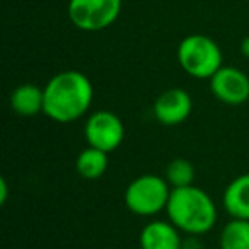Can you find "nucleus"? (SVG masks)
<instances>
[{
    "label": "nucleus",
    "instance_id": "obj_16",
    "mask_svg": "<svg viewBox=\"0 0 249 249\" xmlns=\"http://www.w3.org/2000/svg\"><path fill=\"white\" fill-rule=\"evenodd\" d=\"M9 198V186H7V181L2 178L0 179V205H5Z\"/></svg>",
    "mask_w": 249,
    "mask_h": 249
},
{
    "label": "nucleus",
    "instance_id": "obj_14",
    "mask_svg": "<svg viewBox=\"0 0 249 249\" xmlns=\"http://www.w3.org/2000/svg\"><path fill=\"white\" fill-rule=\"evenodd\" d=\"M195 176H196L195 166L188 159H183V157L173 159L166 166V171H164V178H166L171 188L191 186L195 181Z\"/></svg>",
    "mask_w": 249,
    "mask_h": 249
},
{
    "label": "nucleus",
    "instance_id": "obj_11",
    "mask_svg": "<svg viewBox=\"0 0 249 249\" xmlns=\"http://www.w3.org/2000/svg\"><path fill=\"white\" fill-rule=\"evenodd\" d=\"M45 90L36 84H21L11 94V109L22 118H33L43 113Z\"/></svg>",
    "mask_w": 249,
    "mask_h": 249
},
{
    "label": "nucleus",
    "instance_id": "obj_9",
    "mask_svg": "<svg viewBox=\"0 0 249 249\" xmlns=\"http://www.w3.org/2000/svg\"><path fill=\"white\" fill-rule=\"evenodd\" d=\"M140 249H183L181 231L169 220H152L140 232Z\"/></svg>",
    "mask_w": 249,
    "mask_h": 249
},
{
    "label": "nucleus",
    "instance_id": "obj_10",
    "mask_svg": "<svg viewBox=\"0 0 249 249\" xmlns=\"http://www.w3.org/2000/svg\"><path fill=\"white\" fill-rule=\"evenodd\" d=\"M224 210L231 215V218L249 220V173L234 178L222 196Z\"/></svg>",
    "mask_w": 249,
    "mask_h": 249
},
{
    "label": "nucleus",
    "instance_id": "obj_15",
    "mask_svg": "<svg viewBox=\"0 0 249 249\" xmlns=\"http://www.w3.org/2000/svg\"><path fill=\"white\" fill-rule=\"evenodd\" d=\"M183 249H201L198 235H188L186 239H183Z\"/></svg>",
    "mask_w": 249,
    "mask_h": 249
},
{
    "label": "nucleus",
    "instance_id": "obj_3",
    "mask_svg": "<svg viewBox=\"0 0 249 249\" xmlns=\"http://www.w3.org/2000/svg\"><path fill=\"white\" fill-rule=\"evenodd\" d=\"M178 63L190 77L210 80L224 67L222 50L215 39L205 35H190L178 45Z\"/></svg>",
    "mask_w": 249,
    "mask_h": 249
},
{
    "label": "nucleus",
    "instance_id": "obj_7",
    "mask_svg": "<svg viewBox=\"0 0 249 249\" xmlns=\"http://www.w3.org/2000/svg\"><path fill=\"white\" fill-rule=\"evenodd\" d=\"M210 90L227 106H242L249 101V77L237 67H222L210 79Z\"/></svg>",
    "mask_w": 249,
    "mask_h": 249
},
{
    "label": "nucleus",
    "instance_id": "obj_17",
    "mask_svg": "<svg viewBox=\"0 0 249 249\" xmlns=\"http://www.w3.org/2000/svg\"><path fill=\"white\" fill-rule=\"evenodd\" d=\"M239 48H241V55L246 56V58H249V36H248V38L242 39L241 46H239Z\"/></svg>",
    "mask_w": 249,
    "mask_h": 249
},
{
    "label": "nucleus",
    "instance_id": "obj_12",
    "mask_svg": "<svg viewBox=\"0 0 249 249\" xmlns=\"http://www.w3.org/2000/svg\"><path fill=\"white\" fill-rule=\"evenodd\" d=\"M107 166H109V154L89 145L84 150H80L75 159L77 174L89 181L99 179L101 176H104V173L107 171Z\"/></svg>",
    "mask_w": 249,
    "mask_h": 249
},
{
    "label": "nucleus",
    "instance_id": "obj_2",
    "mask_svg": "<svg viewBox=\"0 0 249 249\" xmlns=\"http://www.w3.org/2000/svg\"><path fill=\"white\" fill-rule=\"evenodd\" d=\"M167 220L188 235H203L217 224V205L201 188H173L166 207Z\"/></svg>",
    "mask_w": 249,
    "mask_h": 249
},
{
    "label": "nucleus",
    "instance_id": "obj_8",
    "mask_svg": "<svg viewBox=\"0 0 249 249\" xmlns=\"http://www.w3.org/2000/svg\"><path fill=\"white\" fill-rule=\"evenodd\" d=\"M154 116L164 126H178L191 116L193 97L181 87H171L160 92L154 101Z\"/></svg>",
    "mask_w": 249,
    "mask_h": 249
},
{
    "label": "nucleus",
    "instance_id": "obj_13",
    "mask_svg": "<svg viewBox=\"0 0 249 249\" xmlns=\"http://www.w3.org/2000/svg\"><path fill=\"white\" fill-rule=\"evenodd\" d=\"M220 249H249V220L231 218L218 237Z\"/></svg>",
    "mask_w": 249,
    "mask_h": 249
},
{
    "label": "nucleus",
    "instance_id": "obj_6",
    "mask_svg": "<svg viewBox=\"0 0 249 249\" xmlns=\"http://www.w3.org/2000/svg\"><path fill=\"white\" fill-rule=\"evenodd\" d=\"M84 137L89 147L111 154L123 143L124 124L116 113L99 109L89 114L84 124Z\"/></svg>",
    "mask_w": 249,
    "mask_h": 249
},
{
    "label": "nucleus",
    "instance_id": "obj_4",
    "mask_svg": "<svg viewBox=\"0 0 249 249\" xmlns=\"http://www.w3.org/2000/svg\"><path fill=\"white\" fill-rule=\"evenodd\" d=\"M173 188L166 178L157 174H142L128 183L124 190V205L133 215L154 217L166 210Z\"/></svg>",
    "mask_w": 249,
    "mask_h": 249
},
{
    "label": "nucleus",
    "instance_id": "obj_1",
    "mask_svg": "<svg viewBox=\"0 0 249 249\" xmlns=\"http://www.w3.org/2000/svg\"><path fill=\"white\" fill-rule=\"evenodd\" d=\"M43 114L55 123H73L87 114L94 99L90 79L79 70H63L52 77L43 87Z\"/></svg>",
    "mask_w": 249,
    "mask_h": 249
},
{
    "label": "nucleus",
    "instance_id": "obj_5",
    "mask_svg": "<svg viewBox=\"0 0 249 249\" xmlns=\"http://www.w3.org/2000/svg\"><path fill=\"white\" fill-rule=\"evenodd\" d=\"M121 7L123 0H69L67 14L77 29L97 33L116 22Z\"/></svg>",
    "mask_w": 249,
    "mask_h": 249
}]
</instances>
